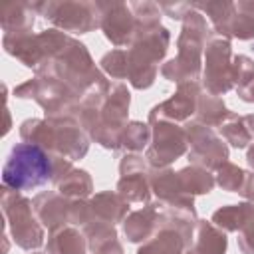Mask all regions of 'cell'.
<instances>
[{"mask_svg":"<svg viewBox=\"0 0 254 254\" xmlns=\"http://www.w3.org/2000/svg\"><path fill=\"white\" fill-rule=\"evenodd\" d=\"M97 254H123V246L119 242H115L113 246H109V248H105V250H101Z\"/></svg>","mask_w":254,"mask_h":254,"instance_id":"7bdbcfd3","label":"cell"},{"mask_svg":"<svg viewBox=\"0 0 254 254\" xmlns=\"http://www.w3.org/2000/svg\"><path fill=\"white\" fill-rule=\"evenodd\" d=\"M236 93H238V97H240L242 101H246V103H254V79H252L248 85L238 87Z\"/></svg>","mask_w":254,"mask_h":254,"instance_id":"60d3db41","label":"cell"},{"mask_svg":"<svg viewBox=\"0 0 254 254\" xmlns=\"http://www.w3.org/2000/svg\"><path fill=\"white\" fill-rule=\"evenodd\" d=\"M240 194L248 200V202H254V171L246 173V179H244V187L240 190Z\"/></svg>","mask_w":254,"mask_h":254,"instance_id":"ab89813d","label":"cell"},{"mask_svg":"<svg viewBox=\"0 0 254 254\" xmlns=\"http://www.w3.org/2000/svg\"><path fill=\"white\" fill-rule=\"evenodd\" d=\"M2 46H4L6 54L14 56L26 67L38 69L44 62V50H42L38 34H32V32H28V34H4Z\"/></svg>","mask_w":254,"mask_h":254,"instance_id":"ac0fdd59","label":"cell"},{"mask_svg":"<svg viewBox=\"0 0 254 254\" xmlns=\"http://www.w3.org/2000/svg\"><path fill=\"white\" fill-rule=\"evenodd\" d=\"M208 36L210 32L206 28L204 16L192 8L183 20V28L177 40L179 54L177 58L163 64L161 75L177 85L185 81H198L202 75V54Z\"/></svg>","mask_w":254,"mask_h":254,"instance_id":"7a4b0ae2","label":"cell"},{"mask_svg":"<svg viewBox=\"0 0 254 254\" xmlns=\"http://www.w3.org/2000/svg\"><path fill=\"white\" fill-rule=\"evenodd\" d=\"M32 8L40 12L58 30L69 34H87L101 28L99 2H79V0H44L32 2Z\"/></svg>","mask_w":254,"mask_h":254,"instance_id":"ba28073f","label":"cell"},{"mask_svg":"<svg viewBox=\"0 0 254 254\" xmlns=\"http://www.w3.org/2000/svg\"><path fill=\"white\" fill-rule=\"evenodd\" d=\"M119 181L115 190L127 202H145L151 198V165L139 153H127L119 163Z\"/></svg>","mask_w":254,"mask_h":254,"instance_id":"4fadbf2b","label":"cell"},{"mask_svg":"<svg viewBox=\"0 0 254 254\" xmlns=\"http://www.w3.org/2000/svg\"><path fill=\"white\" fill-rule=\"evenodd\" d=\"M242 121H244L246 129H248V133H250V137H252V141H254V113L242 115Z\"/></svg>","mask_w":254,"mask_h":254,"instance_id":"b9f144b4","label":"cell"},{"mask_svg":"<svg viewBox=\"0 0 254 254\" xmlns=\"http://www.w3.org/2000/svg\"><path fill=\"white\" fill-rule=\"evenodd\" d=\"M171 32L165 26L137 30L127 50V79L135 89H149L159 73V64L167 56Z\"/></svg>","mask_w":254,"mask_h":254,"instance_id":"277c9868","label":"cell"},{"mask_svg":"<svg viewBox=\"0 0 254 254\" xmlns=\"http://www.w3.org/2000/svg\"><path fill=\"white\" fill-rule=\"evenodd\" d=\"M238 248L242 254H254V210L238 232Z\"/></svg>","mask_w":254,"mask_h":254,"instance_id":"74e56055","label":"cell"},{"mask_svg":"<svg viewBox=\"0 0 254 254\" xmlns=\"http://www.w3.org/2000/svg\"><path fill=\"white\" fill-rule=\"evenodd\" d=\"M228 115H230V109L224 105V101L202 89V93L198 97V103H196L194 119L212 129V127H220L228 119Z\"/></svg>","mask_w":254,"mask_h":254,"instance_id":"83f0119b","label":"cell"},{"mask_svg":"<svg viewBox=\"0 0 254 254\" xmlns=\"http://www.w3.org/2000/svg\"><path fill=\"white\" fill-rule=\"evenodd\" d=\"M200 93H202L200 81L179 83L177 91L169 99H165L163 103L155 105L149 111V123L157 119H165L173 123H183V121L187 123L189 119H192V115H196V103H198Z\"/></svg>","mask_w":254,"mask_h":254,"instance_id":"5bb4252c","label":"cell"},{"mask_svg":"<svg viewBox=\"0 0 254 254\" xmlns=\"http://www.w3.org/2000/svg\"><path fill=\"white\" fill-rule=\"evenodd\" d=\"M254 210V202H238V204H226L212 212L210 222L218 226L224 232H240V228L246 224Z\"/></svg>","mask_w":254,"mask_h":254,"instance_id":"d4e9b609","label":"cell"},{"mask_svg":"<svg viewBox=\"0 0 254 254\" xmlns=\"http://www.w3.org/2000/svg\"><path fill=\"white\" fill-rule=\"evenodd\" d=\"M179 179H181V185L183 189L190 194V196H196V194H208L216 181H214V175H210V171L202 169V167H196V165H189V167H183L179 171Z\"/></svg>","mask_w":254,"mask_h":254,"instance_id":"f1b7e54d","label":"cell"},{"mask_svg":"<svg viewBox=\"0 0 254 254\" xmlns=\"http://www.w3.org/2000/svg\"><path fill=\"white\" fill-rule=\"evenodd\" d=\"M52 155L32 143H16L2 167V185L22 192L52 181Z\"/></svg>","mask_w":254,"mask_h":254,"instance_id":"5b68a950","label":"cell"},{"mask_svg":"<svg viewBox=\"0 0 254 254\" xmlns=\"http://www.w3.org/2000/svg\"><path fill=\"white\" fill-rule=\"evenodd\" d=\"M151 190L155 192L157 200H161L163 204L169 206H183V208H194V196H190L179 179V173H175L173 169L165 167V169H153L151 167Z\"/></svg>","mask_w":254,"mask_h":254,"instance_id":"2e32d148","label":"cell"},{"mask_svg":"<svg viewBox=\"0 0 254 254\" xmlns=\"http://www.w3.org/2000/svg\"><path fill=\"white\" fill-rule=\"evenodd\" d=\"M101 10V30L105 38L115 46V48H129L135 32H137V22L133 16V10L127 2H99Z\"/></svg>","mask_w":254,"mask_h":254,"instance_id":"9a60e30c","label":"cell"},{"mask_svg":"<svg viewBox=\"0 0 254 254\" xmlns=\"http://www.w3.org/2000/svg\"><path fill=\"white\" fill-rule=\"evenodd\" d=\"M187 248L190 246L181 232L167 226H157V232L143 242L137 254H185Z\"/></svg>","mask_w":254,"mask_h":254,"instance_id":"603a6c76","label":"cell"},{"mask_svg":"<svg viewBox=\"0 0 254 254\" xmlns=\"http://www.w3.org/2000/svg\"><path fill=\"white\" fill-rule=\"evenodd\" d=\"M187 141H189V163L202 167L206 171H216L228 161V145L218 137L210 127L202 125L194 117L185 123Z\"/></svg>","mask_w":254,"mask_h":254,"instance_id":"8fae6325","label":"cell"},{"mask_svg":"<svg viewBox=\"0 0 254 254\" xmlns=\"http://www.w3.org/2000/svg\"><path fill=\"white\" fill-rule=\"evenodd\" d=\"M83 234L87 238V248L91 254H97L109 246H113L117 240V230L113 224L107 222H89L83 226Z\"/></svg>","mask_w":254,"mask_h":254,"instance_id":"f546056e","label":"cell"},{"mask_svg":"<svg viewBox=\"0 0 254 254\" xmlns=\"http://www.w3.org/2000/svg\"><path fill=\"white\" fill-rule=\"evenodd\" d=\"M91 222H107L119 224L129 214V202L117 190H103L89 198Z\"/></svg>","mask_w":254,"mask_h":254,"instance_id":"ffe728a7","label":"cell"},{"mask_svg":"<svg viewBox=\"0 0 254 254\" xmlns=\"http://www.w3.org/2000/svg\"><path fill=\"white\" fill-rule=\"evenodd\" d=\"M192 6H194V10H198L200 14L204 12L210 18V22L214 26V34H218L222 38H228V26H230V20L236 12L234 2H230V0H210V2H192Z\"/></svg>","mask_w":254,"mask_h":254,"instance_id":"484cf974","label":"cell"},{"mask_svg":"<svg viewBox=\"0 0 254 254\" xmlns=\"http://www.w3.org/2000/svg\"><path fill=\"white\" fill-rule=\"evenodd\" d=\"M56 189L60 194H64L65 198H87L91 196L93 192V181H91V175L85 171V169H69L58 183H56Z\"/></svg>","mask_w":254,"mask_h":254,"instance_id":"4316f807","label":"cell"},{"mask_svg":"<svg viewBox=\"0 0 254 254\" xmlns=\"http://www.w3.org/2000/svg\"><path fill=\"white\" fill-rule=\"evenodd\" d=\"M228 38L252 40L254 38V14L236 8V12H234V16L230 20V26H228Z\"/></svg>","mask_w":254,"mask_h":254,"instance_id":"d590c367","label":"cell"},{"mask_svg":"<svg viewBox=\"0 0 254 254\" xmlns=\"http://www.w3.org/2000/svg\"><path fill=\"white\" fill-rule=\"evenodd\" d=\"M218 133L234 149H244L252 141V137H250V133H248V129H246V125L242 121V115H238L234 111H230L228 119L218 127Z\"/></svg>","mask_w":254,"mask_h":254,"instance_id":"1f68e13d","label":"cell"},{"mask_svg":"<svg viewBox=\"0 0 254 254\" xmlns=\"http://www.w3.org/2000/svg\"><path fill=\"white\" fill-rule=\"evenodd\" d=\"M246 161H248V165H250V169L254 171V143L248 147V151H246Z\"/></svg>","mask_w":254,"mask_h":254,"instance_id":"ee69618b","label":"cell"},{"mask_svg":"<svg viewBox=\"0 0 254 254\" xmlns=\"http://www.w3.org/2000/svg\"><path fill=\"white\" fill-rule=\"evenodd\" d=\"M36 75L56 77L79 97H83V93L95 83L107 79L95 67V62L91 60V54L87 52L85 44H81L75 38H69L54 60L42 64L36 69Z\"/></svg>","mask_w":254,"mask_h":254,"instance_id":"3957f363","label":"cell"},{"mask_svg":"<svg viewBox=\"0 0 254 254\" xmlns=\"http://www.w3.org/2000/svg\"><path fill=\"white\" fill-rule=\"evenodd\" d=\"M226 248H228L226 232L214 226L210 220L198 218L190 252L192 254H226Z\"/></svg>","mask_w":254,"mask_h":254,"instance_id":"7402d4cb","label":"cell"},{"mask_svg":"<svg viewBox=\"0 0 254 254\" xmlns=\"http://www.w3.org/2000/svg\"><path fill=\"white\" fill-rule=\"evenodd\" d=\"M34 210L44 228L56 230L69 224L71 198H65L58 190H44L34 196Z\"/></svg>","mask_w":254,"mask_h":254,"instance_id":"e0dca14e","label":"cell"},{"mask_svg":"<svg viewBox=\"0 0 254 254\" xmlns=\"http://www.w3.org/2000/svg\"><path fill=\"white\" fill-rule=\"evenodd\" d=\"M30 254H42V252H38V250H32V252H30Z\"/></svg>","mask_w":254,"mask_h":254,"instance_id":"f6af8a7d","label":"cell"},{"mask_svg":"<svg viewBox=\"0 0 254 254\" xmlns=\"http://www.w3.org/2000/svg\"><path fill=\"white\" fill-rule=\"evenodd\" d=\"M36 10L32 2H14L0 10V26L4 34H28L34 28Z\"/></svg>","mask_w":254,"mask_h":254,"instance_id":"cb8c5ba5","label":"cell"},{"mask_svg":"<svg viewBox=\"0 0 254 254\" xmlns=\"http://www.w3.org/2000/svg\"><path fill=\"white\" fill-rule=\"evenodd\" d=\"M232 87V44L228 38L210 32L202 54V89L218 97Z\"/></svg>","mask_w":254,"mask_h":254,"instance_id":"9c48e42d","label":"cell"},{"mask_svg":"<svg viewBox=\"0 0 254 254\" xmlns=\"http://www.w3.org/2000/svg\"><path fill=\"white\" fill-rule=\"evenodd\" d=\"M101 69L113 77V79H127V71H129V64H127V50L115 48L111 52H107L101 62H99Z\"/></svg>","mask_w":254,"mask_h":254,"instance_id":"e575fe53","label":"cell"},{"mask_svg":"<svg viewBox=\"0 0 254 254\" xmlns=\"http://www.w3.org/2000/svg\"><path fill=\"white\" fill-rule=\"evenodd\" d=\"M254 79V60L244 54L232 56V81L234 87H244Z\"/></svg>","mask_w":254,"mask_h":254,"instance_id":"8d00e7d4","label":"cell"},{"mask_svg":"<svg viewBox=\"0 0 254 254\" xmlns=\"http://www.w3.org/2000/svg\"><path fill=\"white\" fill-rule=\"evenodd\" d=\"M24 143L38 145L50 155H60L69 161L83 159L89 151V135L75 117L50 115L46 119H26L20 125Z\"/></svg>","mask_w":254,"mask_h":254,"instance_id":"6da1fadb","label":"cell"},{"mask_svg":"<svg viewBox=\"0 0 254 254\" xmlns=\"http://www.w3.org/2000/svg\"><path fill=\"white\" fill-rule=\"evenodd\" d=\"M151 143L147 147L145 159L153 169H165L185 153H189L187 131L179 123L157 119L151 121Z\"/></svg>","mask_w":254,"mask_h":254,"instance_id":"7c38bea8","label":"cell"},{"mask_svg":"<svg viewBox=\"0 0 254 254\" xmlns=\"http://www.w3.org/2000/svg\"><path fill=\"white\" fill-rule=\"evenodd\" d=\"M131 93L123 83H111L109 93L99 109L97 123L87 133L97 145L109 151H121V135L127 127Z\"/></svg>","mask_w":254,"mask_h":254,"instance_id":"52a82bcc","label":"cell"},{"mask_svg":"<svg viewBox=\"0 0 254 254\" xmlns=\"http://www.w3.org/2000/svg\"><path fill=\"white\" fill-rule=\"evenodd\" d=\"M159 8H161V12H165L169 18H173V20H185V16L194 8L192 6V2H165V4H159Z\"/></svg>","mask_w":254,"mask_h":254,"instance_id":"f35d334b","label":"cell"},{"mask_svg":"<svg viewBox=\"0 0 254 254\" xmlns=\"http://www.w3.org/2000/svg\"><path fill=\"white\" fill-rule=\"evenodd\" d=\"M244 179H246V171L240 169L238 165L230 163V161H226L222 167H218L216 175H214V181L222 190L238 192V194H240V190L244 187Z\"/></svg>","mask_w":254,"mask_h":254,"instance_id":"d6a6232c","label":"cell"},{"mask_svg":"<svg viewBox=\"0 0 254 254\" xmlns=\"http://www.w3.org/2000/svg\"><path fill=\"white\" fill-rule=\"evenodd\" d=\"M135 22H137V30H147V28H157L161 26V8L155 2H129Z\"/></svg>","mask_w":254,"mask_h":254,"instance_id":"836d02e7","label":"cell"},{"mask_svg":"<svg viewBox=\"0 0 254 254\" xmlns=\"http://www.w3.org/2000/svg\"><path fill=\"white\" fill-rule=\"evenodd\" d=\"M151 143V125L143 121H129L121 135V151L139 153Z\"/></svg>","mask_w":254,"mask_h":254,"instance_id":"4dcf8cb0","label":"cell"},{"mask_svg":"<svg viewBox=\"0 0 254 254\" xmlns=\"http://www.w3.org/2000/svg\"><path fill=\"white\" fill-rule=\"evenodd\" d=\"M0 200L14 244L30 252L38 250L44 244V226L36 216L34 200L8 187H2Z\"/></svg>","mask_w":254,"mask_h":254,"instance_id":"8992f818","label":"cell"},{"mask_svg":"<svg viewBox=\"0 0 254 254\" xmlns=\"http://www.w3.org/2000/svg\"><path fill=\"white\" fill-rule=\"evenodd\" d=\"M87 250V238L77 226L67 224L50 230L46 254H85Z\"/></svg>","mask_w":254,"mask_h":254,"instance_id":"44dd1931","label":"cell"},{"mask_svg":"<svg viewBox=\"0 0 254 254\" xmlns=\"http://www.w3.org/2000/svg\"><path fill=\"white\" fill-rule=\"evenodd\" d=\"M159 206L161 202H149L139 210H133L123 220V234L129 242H147L155 232L159 224Z\"/></svg>","mask_w":254,"mask_h":254,"instance_id":"d6986e66","label":"cell"},{"mask_svg":"<svg viewBox=\"0 0 254 254\" xmlns=\"http://www.w3.org/2000/svg\"><path fill=\"white\" fill-rule=\"evenodd\" d=\"M14 95L20 99H34L44 109L46 117L67 115L81 99L60 79L50 75H36L20 83L18 87H14Z\"/></svg>","mask_w":254,"mask_h":254,"instance_id":"30bf717a","label":"cell"}]
</instances>
